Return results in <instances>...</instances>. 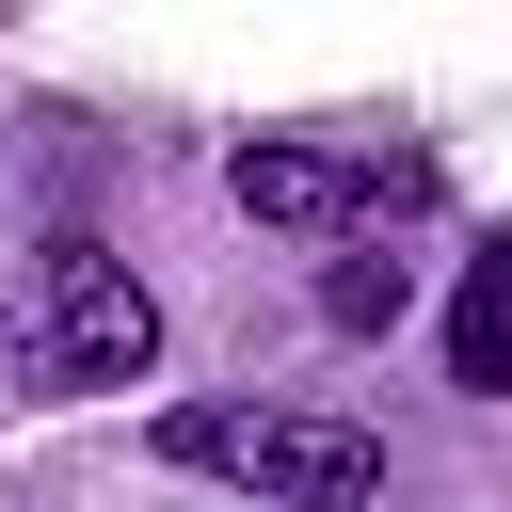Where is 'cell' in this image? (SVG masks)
<instances>
[{
	"label": "cell",
	"instance_id": "obj_1",
	"mask_svg": "<svg viewBox=\"0 0 512 512\" xmlns=\"http://www.w3.org/2000/svg\"><path fill=\"white\" fill-rule=\"evenodd\" d=\"M160 464L240 480L256 512H368L384 496V432L368 416H320V400H176L160 416Z\"/></svg>",
	"mask_w": 512,
	"mask_h": 512
},
{
	"label": "cell",
	"instance_id": "obj_2",
	"mask_svg": "<svg viewBox=\"0 0 512 512\" xmlns=\"http://www.w3.org/2000/svg\"><path fill=\"white\" fill-rule=\"evenodd\" d=\"M144 352H160L144 272H128L112 240H80V224H64V240L16 272V384L80 400V384H144Z\"/></svg>",
	"mask_w": 512,
	"mask_h": 512
},
{
	"label": "cell",
	"instance_id": "obj_3",
	"mask_svg": "<svg viewBox=\"0 0 512 512\" xmlns=\"http://www.w3.org/2000/svg\"><path fill=\"white\" fill-rule=\"evenodd\" d=\"M224 192H240L272 240H336V224H368L400 176H384V160H336V144H240V160H224Z\"/></svg>",
	"mask_w": 512,
	"mask_h": 512
},
{
	"label": "cell",
	"instance_id": "obj_4",
	"mask_svg": "<svg viewBox=\"0 0 512 512\" xmlns=\"http://www.w3.org/2000/svg\"><path fill=\"white\" fill-rule=\"evenodd\" d=\"M448 384L512 400V240H480V256H464V304H448Z\"/></svg>",
	"mask_w": 512,
	"mask_h": 512
},
{
	"label": "cell",
	"instance_id": "obj_5",
	"mask_svg": "<svg viewBox=\"0 0 512 512\" xmlns=\"http://www.w3.org/2000/svg\"><path fill=\"white\" fill-rule=\"evenodd\" d=\"M400 288H416L400 256H336V272H320V320H336V336H384V320H400Z\"/></svg>",
	"mask_w": 512,
	"mask_h": 512
}]
</instances>
